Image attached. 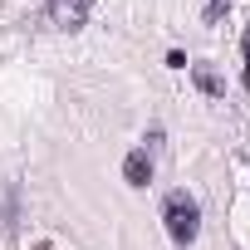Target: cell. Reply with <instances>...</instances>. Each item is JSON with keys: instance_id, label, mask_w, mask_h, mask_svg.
<instances>
[{"instance_id": "cell-2", "label": "cell", "mask_w": 250, "mask_h": 250, "mask_svg": "<svg viewBox=\"0 0 250 250\" xmlns=\"http://www.w3.org/2000/svg\"><path fill=\"white\" fill-rule=\"evenodd\" d=\"M88 10H93V0H49V20L59 30H79L88 20Z\"/></svg>"}, {"instance_id": "cell-4", "label": "cell", "mask_w": 250, "mask_h": 250, "mask_svg": "<svg viewBox=\"0 0 250 250\" xmlns=\"http://www.w3.org/2000/svg\"><path fill=\"white\" fill-rule=\"evenodd\" d=\"M191 79H196V88H201L206 98H221V93H226V83H221V74H216L211 64H191Z\"/></svg>"}, {"instance_id": "cell-6", "label": "cell", "mask_w": 250, "mask_h": 250, "mask_svg": "<svg viewBox=\"0 0 250 250\" xmlns=\"http://www.w3.org/2000/svg\"><path fill=\"white\" fill-rule=\"evenodd\" d=\"M240 49H245V69H240V83L250 88V35H245V44H240Z\"/></svg>"}, {"instance_id": "cell-3", "label": "cell", "mask_w": 250, "mask_h": 250, "mask_svg": "<svg viewBox=\"0 0 250 250\" xmlns=\"http://www.w3.org/2000/svg\"><path fill=\"white\" fill-rule=\"evenodd\" d=\"M123 177H128V187H147V182H152V157H147V152H128Z\"/></svg>"}, {"instance_id": "cell-1", "label": "cell", "mask_w": 250, "mask_h": 250, "mask_svg": "<svg viewBox=\"0 0 250 250\" xmlns=\"http://www.w3.org/2000/svg\"><path fill=\"white\" fill-rule=\"evenodd\" d=\"M162 221H167V235H172L177 245H191L196 230H201V211H196V201H191L187 191H172V196H167Z\"/></svg>"}, {"instance_id": "cell-5", "label": "cell", "mask_w": 250, "mask_h": 250, "mask_svg": "<svg viewBox=\"0 0 250 250\" xmlns=\"http://www.w3.org/2000/svg\"><path fill=\"white\" fill-rule=\"evenodd\" d=\"M226 10H230V0H211V5H206V15H211V20H221Z\"/></svg>"}]
</instances>
